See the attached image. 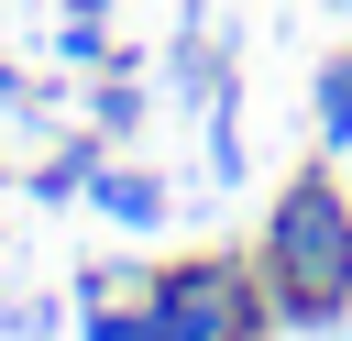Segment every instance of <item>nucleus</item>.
<instances>
[{"label":"nucleus","instance_id":"nucleus-5","mask_svg":"<svg viewBox=\"0 0 352 341\" xmlns=\"http://www.w3.org/2000/svg\"><path fill=\"white\" fill-rule=\"evenodd\" d=\"M77 176H99V154H88V143H66V154H55V165H44V198H66V187H77Z\"/></svg>","mask_w":352,"mask_h":341},{"label":"nucleus","instance_id":"nucleus-3","mask_svg":"<svg viewBox=\"0 0 352 341\" xmlns=\"http://www.w3.org/2000/svg\"><path fill=\"white\" fill-rule=\"evenodd\" d=\"M88 198H99L110 220H132V231H143V220H165V187H154V176H132V165H99V187H88Z\"/></svg>","mask_w":352,"mask_h":341},{"label":"nucleus","instance_id":"nucleus-4","mask_svg":"<svg viewBox=\"0 0 352 341\" xmlns=\"http://www.w3.org/2000/svg\"><path fill=\"white\" fill-rule=\"evenodd\" d=\"M319 143H352V55L319 66Z\"/></svg>","mask_w":352,"mask_h":341},{"label":"nucleus","instance_id":"nucleus-2","mask_svg":"<svg viewBox=\"0 0 352 341\" xmlns=\"http://www.w3.org/2000/svg\"><path fill=\"white\" fill-rule=\"evenodd\" d=\"M143 308H154L176 341H231V330H264V319H275V308H264V275H253V264H231V253L165 264V275L143 286Z\"/></svg>","mask_w":352,"mask_h":341},{"label":"nucleus","instance_id":"nucleus-7","mask_svg":"<svg viewBox=\"0 0 352 341\" xmlns=\"http://www.w3.org/2000/svg\"><path fill=\"white\" fill-rule=\"evenodd\" d=\"M231 341H253V330H231Z\"/></svg>","mask_w":352,"mask_h":341},{"label":"nucleus","instance_id":"nucleus-1","mask_svg":"<svg viewBox=\"0 0 352 341\" xmlns=\"http://www.w3.org/2000/svg\"><path fill=\"white\" fill-rule=\"evenodd\" d=\"M253 275H264V308H275V319H297V330L352 319V198H341L330 176L275 187L264 242H253Z\"/></svg>","mask_w":352,"mask_h":341},{"label":"nucleus","instance_id":"nucleus-6","mask_svg":"<svg viewBox=\"0 0 352 341\" xmlns=\"http://www.w3.org/2000/svg\"><path fill=\"white\" fill-rule=\"evenodd\" d=\"M0 99H11V110H22V77H11V66H0Z\"/></svg>","mask_w":352,"mask_h":341}]
</instances>
